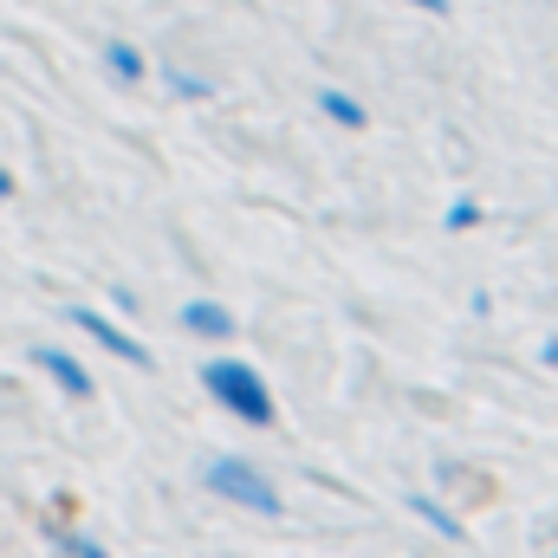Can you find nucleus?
I'll return each instance as SVG.
<instances>
[{
    "label": "nucleus",
    "mask_w": 558,
    "mask_h": 558,
    "mask_svg": "<svg viewBox=\"0 0 558 558\" xmlns=\"http://www.w3.org/2000/svg\"><path fill=\"white\" fill-rule=\"evenodd\" d=\"M410 7H422V13H441V7H448V0H410Z\"/></svg>",
    "instance_id": "nucleus-12"
},
{
    "label": "nucleus",
    "mask_w": 558,
    "mask_h": 558,
    "mask_svg": "<svg viewBox=\"0 0 558 558\" xmlns=\"http://www.w3.org/2000/svg\"><path fill=\"white\" fill-rule=\"evenodd\" d=\"M7 195H13V175H7V169H0V202H7Z\"/></svg>",
    "instance_id": "nucleus-13"
},
{
    "label": "nucleus",
    "mask_w": 558,
    "mask_h": 558,
    "mask_svg": "<svg viewBox=\"0 0 558 558\" xmlns=\"http://www.w3.org/2000/svg\"><path fill=\"white\" fill-rule=\"evenodd\" d=\"M318 111H325L331 124H344V131H364V124H371V111H364V105H357L351 92H331V85L318 92Z\"/></svg>",
    "instance_id": "nucleus-6"
},
{
    "label": "nucleus",
    "mask_w": 558,
    "mask_h": 558,
    "mask_svg": "<svg viewBox=\"0 0 558 558\" xmlns=\"http://www.w3.org/2000/svg\"><path fill=\"white\" fill-rule=\"evenodd\" d=\"M202 390H208L228 416H241L247 428H267V422H274V390H267V377H260L254 364L215 357V364H202Z\"/></svg>",
    "instance_id": "nucleus-1"
},
{
    "label": "nucleus",
    "mask_w": 558,
    "mask_h": 558,
    "mask_svg": "<svg viewBox=\"0 0 558 558\" xmlns=\"http://www.w3.org/2000/svg\"><path fill=\"white\" fill-rule=\"evenodd\" d=\"M33 364H39V371H46L59 390H72V397H92V377H85V364H78V357H65L59 344H39V351H33Z\"/></svg>",
    "instance_id": "nucleus-4"
},
{
    "label": "nucleus",
    "mask_w": 558,
    "mask_h": 558,
    "mask_svg": "<svg viewBox=\"0 0 558 558\" xmlns=\"http://www.w3.org/2000/svg\"><path fill=\"white\" fill-rule=\"evenodd\" d=\"M546 364H558V338H553V344H546Z\"/></svg>",
    "instance_id": "nucleus-14"
},
{
    "label": "nucleus",
    "mask_w": 558,
    "mask_h": 558,
    "mask_svg": "<svg viewBox=\"0 0 558 558\" xmlns=\"http://www.w3.org/2000/svg\"><path fill=\"white\" fill-rule=\"evenodd\" d=\"M410 513H422V520H428V526H435L441 539H454V546L468 539V533H461V520H454V513H441V507H435L428 494H410Z\"/></svg>",
    "instance_id": "nucleus-7"
},
{
    "label": "nucleus",
    "mask_w": 558,
    "mask_h": 558,
    "mask_svg": "<svg viewBox=\"0 0 558 558\" xmlns=\"http://www.w3.org/2000/svg\"><path fill=\"white\" fill-rule=\"evenodd\" d=\"M175 318H182V325H189L195 338H228V331H234L228 305H215V299H189V305H182Z\"/></svg>",
    "instance_id": "nucleus-5"
},
{
    "label": "nucleus",
    "mask_w": 558,
    "mask_h": 558,
    "mask_svg": "<svg viewBox=\"0 0 558 558\" xmlns=\"http://www.w3.org/2000/svg\"><path fill=\"white\" fill-rule=\"evenodd\" d=\"M169 92H175V98H189V105L215 98V85H208V78H195V72H175V65H169Z\"/></svg>",
    "instance_id": "nucleus-9"
},
{
    "label": "nucleus",
    "mask_w": 558,
    "mask_h": 558,
    "mask_svg": "<svg viewBox=\"0 0 558 558\" xmlns=\"http://www.w3.org/2000/svg\"><path fill=\"white\" fill-rule=\"evenodd\" d=\"M52 553H72V558H105L98 539H78V533H52Z\"/></svg>",
    "instance_id": "nucleus-10"
},
{
    "label": "nucleus",
    "mask_w": 558,
    "mask_h": 558,
    "mask_svg": "<svg viewBox=\"0 0 558 558\" xmlns=\"http://www.w3.org/2000/svg\"><path fill=\"white\" fill-rule=\"evenodd\" d=\"M202 481H208L221 500H234V507H247V513H260V520H279V487L254 468V461H241V454H208V461H202Z\"/></svg>",
    "instance_id": "nucleus-2"
},
{
    "label": "nucleus",
    "mask_w": 558,
    "mask_h": 558,
    "mask_svg": "<svg viewBox=\"0 0 558 558\" xmlns=\"http://www.w3.org/2000/svg\"><path fill=\"white\" fill-rule=\"evenodd\" d=\"M105 65H111L118 78H143V52L131 39H111V46H105Z\"/></svg>",
    "instance_id": "nucleus-8"
},
{
    "label": "nucleus",
    "mask_w": 558,
    "mask_h": 558,
    "mask_svg": "<svg viewBox=\"0 0 558 558\" xmlns=\"http://www.w3.org/2000/svg\"><path fill=\"white\" fill-rule=\"evenodd\" d=\"M72 325H78L85 338H98L111 357H124L131 371H149V351H143V344L131 338V331H124V325H111V318H98V312H85V305H72Z\"/></svg>",
    "instance_id": "nucleus-3"
},
{
    "label": "nucleus",
    "mask_w": 558,
    "mask_h": 558,
    "mask_svg": "<svg viewBox=\"0 0 558 558\" xmlns=\"http://www.w3.org/2000/svg\"><path fill=\"white\" fill-rule=\"evenodd\" d=\"M474 221H481V202H474V195H454V202H448V228L461 234V228H474Z\"/></svg>",
    "instance_id": "nucleus-11"
}]
</instances>
